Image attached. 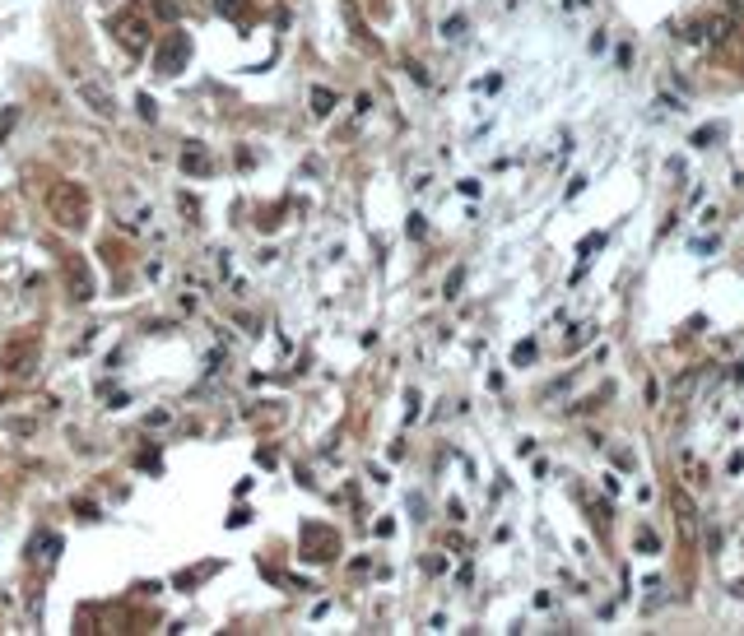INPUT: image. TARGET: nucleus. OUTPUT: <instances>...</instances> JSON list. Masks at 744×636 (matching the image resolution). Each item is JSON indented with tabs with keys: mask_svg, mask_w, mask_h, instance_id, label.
<instances>
[{
	"mask_svg": "<svg viewBox=\"0 0 744 636\" xmlns=\"http://www.w3.org/2000/svg\"><path fill=\"white\" fill-rule=\"evenodd\" d=\"M47 210H52V219H56L65 232H80V228L89 223V191H84L80 181H56V186L47 191Z\"/></svg>",
	"mask_w": 744,
	"mask_h": 636,
	"instance_id": "f257e3e1",
	"label": "nucleus"
},
{
	"mask_svg": "<svg viewBox=\"0 0 744 636\" xmlns=\"http://www.w3.org/2000/svg\"><path fill=\"white\" fill-rule=\"evenodd\" d=\"M191 37L186 33H168L164 43H159V52H154V74L159 79H177L186 65H191Z\"/></svg>",
	"mask_w": 744,
	"mask_h": 636,
	"instance_id": "f03ea898",
	"label": "nucleus"
},
{
	"mask_svg": "<svg viewBox=\"0 0 744 636\" xmlns=\"http://www.w3.org/2000/svg\"><path fill=\"white\" fill-rule=\"evenodd\" d=\"M112 33H116V43H122L131 56H144L149 43H154V28H149V19L140 10H122L112 19Z\"/></svg>",
	"mask_w": 744,
	"mask_h": 636,
	"instance_id": "7ed1b4c3",
	"label": "nucleus"
},
{
	"mask_svg": "<svg viewBox=\"0 0 744 636\" xmlns=\"http://www.w3.org/2000/svg\"><path fill=\"white\" fill-rule=\"evenodd\" d=\"M61 269H65V293H70V302H89V298H94V269H89V260H84V256H65Z\"/></svg>",
	"mask_w": 744,
	"mask_h": 636,
	"instance_id": "20e7f679",
	"label": "nucleus"
},
{
	"mask_svg": "<svg viewBox=\"0 0 744 636\" xmlns=\"http://www.w3.org/2000/svg\"><path fill=\"white\" fill-rule=\"evenodd\" d=\"M335 530H322V525H303V558L307 563H331L335 558Z\"/></svg>",
	"mask_w": 744,
	"mask_h": 636,
	"instance_id": "39448f33",
	"label": "nucleus"
},
{
	"mask_svg": "<svg viewBox=\"0 0 744 636\" xmlns=\"http://www.w3.org/2000/svg\"><path fill=\"white\" fill-rule=\"evenodd\" d=\"M56 558H61V534H33V543H28V563L37 567V572H52L56 567Z\"/></svg>",
	"mask_w": 744,
	"mask_h": 636,
	"instance_id": "423d86ee",
	"label": "nucleus"
},
{
	"mask_svg": "<svg viewBox=\"0 0 744 636\" xmlns=\"http://www.w3.org/2000/svg\"><path fill=\"white\" fill-rule=\"evenodd\" d=\"M177 163H182V172L186 177H210V153H205V144H195V140H186L182 144V158H177Z\"/></svg>",
	"mask_w": 744,
	"mask_h": 636,
	"instance_id": "0eeeda50",
	"label": "nucleus"
},
{
	"mask_svg": "<svg viewBox=\"0 0 744 636\" xmlns=\"http://www.w3.org/2000/svg\"><path fill=\"white\" fill-rule=\"evenodd\" d=\"M80 98L98 112V116H116V103H112V93L107 89H98V84H89V79H80Z\"/></svg>",
	"mask_w": 744,
	"mask_h": 636,
	"instance_id": "6e6552de",
	"label": "nucleus"
},
{
	"mask_svg": "<svg viewBox=\"0 0 744 636\" xmlns=\"http://www.w3.org/2000/svg\"><path fill=\"white\" fill-rule=\"evenodd\" d=\"M214 15L238 24V19H247V0H214Z\"/></svg>",
	"mask_w": 744,
	"mask_h": 636,
	"instance_id": "1a4fd4ad",
	"label": "nucleus"
},
{
	"mask_svg": "<svg viewBox=\"0 0 744 636\" xmlns=\"http://www.w3.org/2000/svg\"><path fill=\"white\" fill-rule=\"evenodd\" d=\"M730 33V19H717V24H702L698 28V43H721V37Z\"/></svg>",
	"mask_w": 744,
	"mask_h": 636,
	"instance_id": "9d476101",
	"label": "nucleus"
},
{
	"mask_svg": "<svg viewBox=\"0 0 744 636\" xmlns=\"http://www.w3.org/2000/svg\"><path fill=\"white\" fill-rule=\"evenodd\" d=\"M331 107H335V89H312V112L331 116Z\"/></svg>",
	"mask_w": 744,
	"mask_h": 636,
	"instance_id": "9b49d317",
	"label": "nucleus"
},
{
	"mask_svg": "<svg viewBox=\"0 0 744 636\" xmlns=\"http://www.w3.org/2000/svg\"><path fill=\"white\" fill-rule=\"evenodd\" d=\"M721 135H726V126H702V131L693 135V149H712Z\"/></svg>",
	"mask_w": 744,
	"mask_h": 636,
	"instance_id": "f8f14e48",
	"label": "nucleus"
},
{
	"mask_svg": "<svg viewBox=\"0 0 744 636\" xmlns=\"http://www.w3.org/2000/svg\"><path fill=\"white\" fill-rule=\"evenodd\" d=\"M154 15H159L164 24H177L182 19V5H177V0H154Z\"/></svg>",
	"mask_w": 744,
	"mask_h": 636,
	"instance_id": "ddd939ff",
	"label": "nucleus"
},
{
	"mask_svg": "<svg viewBox=\"0 0 744 636\" xmlns=\"http://www.w3.org/2000/svg\"><path fill=\"white\" fill-rule=\"evenodd\" d=\"M461 284H465V269H451V274H447V298H456Z\"/></svg>",
	"mask_w": 744,
	"mask_h": 636,
	"instance_id": "4468645a",
	"label": "nucleus"
},
{
	"mask_svg": "<svg viewBox=\"0 0 744 636\" xmlns=\"http://www.w3.org/2000/svg\"><path fill=\"white\" fill-rule=\"evenodd\" d=\"M638 548H642V553H656V534L642 530V534H638Z\"/></svg>",
	"mask_w": 744,
	"mask_h": 636,
	"instance_id": "2eb2a0df",
	"label": "nucleus"
},
{
	"mask_svg": "<svg viewBox=\"0 0 744 636\" xmlns=\"http://www.w3.org/2000/svg\"><path fill=\"white\" fill-rule=\"evenodd\" d=\"M140 116H144V122H154V116H159V112H154V98H140Z\"/></svg>",
	"mask_w": 744,
	"mask_h": 636,
	"instance_id": "dca6fc26",
	"label": "nucleus"
}]
</instances>
